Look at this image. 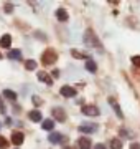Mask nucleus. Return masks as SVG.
<instances>
[{
  "mask_svg": "<svg viewBox=\"0 0 140 149\" xmlns=\"http://www.w3.org/2000/svg\"><path fill=\"white\" fill-rule=\"evenodd\" d=\"M94 149H107V148H106L104 144H96V146H94Z\"/></svg>",
  "mask_w": 140,
  "mask_h": 149,
  "instance_id": "bb28decb",
  "label": "nucleus"
},
{
  "mask_svg": "<svg viewBox=\"0 0 140 149\" xmlns=\"http://www.w3.org/2000/svg\"><path fill=\"white\" fill-rule=\"evenodd\" d=\"M7 56H8L10 60H22V53H20V50H10Z\"/></svg>",
  "mask_w": 140,
  "mask_h": 149,
  "instance_id": "dca6fc26",
  "label": "nucleus"
},
{
  "mask_svg": "<svg viewBox=\"0 0 140 149\" xmlns=\"http://www.w3.org/2000/svg\"><path fill=\"white\" fill-rule=\"evenodd\" d=\"M8 148V141L3 136H0V149H7Z\"/></svg>",
  "mask_w": 140,
  "mask_h": 149,
  "instance_id": "5701e85b",
  "label": "nucleus"
},
{
  "mask_svg": "<svg viewBox=\"0 0 140 149\" xmlns=\"http://www.w3.org/2000/svg\"><path fill=\"white\" fill-rule=\"evenodd\" d=\"M3 96H5L7 100H10V101H15L16 100V93L12 90H3Z\"/></svg>",
  "mask_w": 140,
  "mask_h": 149,
  "instance_id": "f3484780",
  "label": "nucleus"
},
{
  "mask_svg": "<svg viewBox=\"0 0 140 149\" xmlns=\"http://www.w3.org/2000/svg\"><path fill=\"white\" fill-rule=\"evenodd\" d=\"M71 55H73L74 58H81V60H86V61H87V60H89V58H87V56H86V55L79 53V52H76V50H73V52H71Z\"/></svg>",
  "mask_w": 140,
  "mask_h": 149,
  "instance_id": "412c9836",
  "label": "nucleus"
},
{
  "mask_svg": "<svg viewBox=\"0 0 140 149\" xmlns=\"http://www.w3.org/2000/svg\"><path fill=\"white\" fill-rule=\"evenodd\" d=\"M96 129H97V124H81L79 126V131L81 133H86V134L96 133Z\"/></svg>",
  "mask_w": 140,
  "mask_h": 149,
  "instance_id": "0eeeda50",
  "label": "nucleus"
},
{
  "mask_svg": "<svg viewBox=\"0 0 140 149\" xmlns=\"http://www.w3.org/2000/svg\"><path fill=\"white\" fill-rule=\"evenodd\" d=\"M56 60H58V55H56V52H53V50H46V52L41 55V63L43 65H53Z\"/></svg>",
  "mask_w": 140,
  "mask_h": 149,
  "instance_id": "f03ea898",
  "label": "nucleus"
},
{
  "mask_svg": "<svg viewBox=\"0 0 140 149\" xmlns=\"http://www.w3.org/2000/svg\"><path fill=\"white\" fill-rule=\"evenodd\" d=\"M86 70H87V71H92V73H94V71L97 70V65L94 63V61H92L91 58H89V60L86 61Z\"/></svg>",
  "mask_w": 140,
  "mask_h": 149,
  "instance_id": "6ab92c4d",
  "label": "nucleus"
},
{
  "mask_svg": "<svg viewBox=\"0 0 140 149\" xmlns=\"http://www.w3.org/2000/svg\"><path fill=\"white\" fill-rule=\"evenodd\" d=\"M56 18L59 22H68V13H66L65 8H58L56 10Z\"/></svg>",
  "mask_w": 140,
  "mask_h": 149,
  "instance_id": "2eb2a0df",
  "label": "nucleus"
},
{
  "mask_svg": "<svg viewBox=\"0 0 140 149\" xmlns=\"http://www.w3.org/2000/svg\"><path fill=\"white\" fill-rule=\"evenodd\" d=\"M78 146H79V149H91L92 143L89 138H79L78 139Z\"/></svg>",
  "mask_w": 140,
  "mask_h": 149,
  "instance_id": "1a4fd4ad",
  "label": "nucleus"
},
{
  "mask_svg": "<svg viewBox=\"0 0 140 149\" xmlns=\"http://www.w3.org/2000/svg\"><path fill=\"white\" fill-rule=\"evenodd\" d=\"M65 149H74V148H69V146H68V148H65Z\"/></svg>",
  "mask_w": 140,
  "mask_h": 149,
  "instance_id": "c85d7f7f",
  "label": "nucleus"
},
{
  "mask_svg": "<svg viewBox=\"0 0 140 149\" xmlns=\"http://www.w3.org/2000/svg\"><path fill=\"white\" fill-rule=\"evenodd\" d=\"M48 141L51 144H59L61 141H65V136H63V134H59V133H56V131H53V133L48 136Z\"/></svg>",
  "mask_w": 140,
  "mask_h": 149,
  "instance_id": "39448f33",
  "label": "nucleus"
},
{
  "mask_svg": "<svg viewBox=\"0 0 140 149\" xmlns=\"http://www.w3.org/2000/svg\"><path fill=\"white\" fill-rule=\"evenodd\" d=\"M51 74H53L54 78H58V76H59V71H58V70H54V71H53V73H51Z\"/></svg>",
  "mask_w": 140,
  "mask_h": 149,
  "instance_id": "cd10ccee",
  "label": "nucleus"
},
{
  "mask_svg": "<svg viewBox=\"0 0 140 149\" xmlns=\"http://www.w3.org/2000/svg\"><path fill=\"white\" fill-rule=\"evenodd\" d=\"M12 10H13V5H12V3H5V12L7 13H10Z\"/></svg>",
  "mask_w": 140,
  "mask_h": 149,
  "instance_id": "393cba45",
  "label": "nucleus"
},
{
  "mask_svg": "<svg viewBox=\"0 0 140 149\" xmlns=\"http://www.w3.org/2000/svg\"><path fill=\"white\" fill-rule=\"evenodd\" d=\"M51 114H53V119H56V121H59V123L66 121V111L63 108H53V109H51Z\"/></svg>",
  "mask_w": 140,
  "mask_h": 149,
  "instance_id": "7ed1b4c3",
  "label": "nucleus"
},
{
  "mask_svg": "<svg viewBox=\"0 0 140 149\" xmlns=\"http://www.w3.org/2000/svg\"><path fill=\"white\" fill-rule=\"evenodd\" d=\"M12 45V37L8 35V33H5L3 37H2V40H0V47L2 48H10Z\"/></svg>",
  "mask_w": 140,
  "mask_h": 149,
  "instance_id": "f8f14e48",
  "label": "nucleus"
},
{
  "mask_svg": "<svg viewBox=\"0 0 140 149\" xmlns=\"http://www.w3.org/2000/svg\"><path fill=\"white\" fill-rule=\"evenodd\" d=\"M130 149H140V144H137V143H132V144H130Z\"/></svg>",
  "mask_w": 140,
  "mask_h": 149,
  "instance_id": "a878e982",
  "label": "nucleus"
},
{
  "mask_svg": "<svg viewBox=\"0 0 140 149\" xmlns=\"http://www.w3.org/2000/svg\"><path fill=\"white\" fill-rule=\"evenodd\" d=\"M84 43H86L87 47L97 48V52H99V53H102V45H101L99 38L96 37V33L92 32L91 28H89V30H86V33H84Z\"/></svg>",
  "mask_w": 140,
  "mask_h": 149,
  "instance_id": "f257e3e1",
  "label": "nucleus"
},
{
  "mask_svg": "<svg viewBox=\"0 0 140 149\" xmlns=\"http://www.w3.org/2000/svg\"><path fill=\"white\" fill-rule=\"evenodd\" d=\"M32 101H33V104H35V106H40V104H41V103H43V100H41V98H40V96L33 95V96H32Z\"/></svg>",
  "mask_w": 140,
  "mask_h": 149,
  "instance_id": "4be33fe9",
  "label": "nucleus"
},
{
  "mask_svg": "<svg viewBox=\"0 0 140 149\" xmlns=\"http://www.w3.org/2000/svg\"><path fill=\"white\" fill-rule=\"evenodd\" d=\"M81 113L86 116H99V108L94 104H86V106H82Z\"/></svg>",
  "mask_w": 140,
  "mask_h": 149,
  "instance_id": "20e7f679",
  "label": "nucleus"
},
{
  "mask_svg": "<svg viewBox=\"0 0 140 149\" xmlns=\"http://www.w3.org/2000/svg\"><path fill=\"white\" fill-rule=\"evenodd\" d=\"M25 68L30 70V71H32V70H36V61H35V60H27V61H25Z\"/></svg>",
  "mask_w": 140,
  "mask_h": 149,
  "instance_id": "aec40b11",
  "label": "nucleus"
},
{
  "mask_svg": "<svg viewBox=\"0 0 140 149\" xmlns=\"http://www.w3.org/2000/svg\"><path fill=\"white\" fill-rule=\"evenodd\" d=\"M0 58H2V53H0Z\"/></svg>",
  "mask_w": 140,
  "mask_h": 149,
  "instance_id": "c756f323",
  "label": "nucleus"
},
{
  "mask_svg": "<svg viewBox=\"0 0 140 149\" xmlns=\"http://www.w3.org/2000/svg\"><path fill=\"white\" fill-rule=\"evenodd\" d=\"M61 95L66 96V98H73V96H76V88H73V86H63L61 88Z\"/></svg>",
  "mask_w": 140,
  "mask_h": 149,
  "instance_id": "6e6552de",
  "label": "nucleus"
},
{
  "mask_svg": "<svg viewBox=\"0 0 140 149\" xmlns=\"http://www.w3.org/2000/svg\"><path fill=\"white\" fill-rule=\"evenodd\" d=\"M41 128L46 129V131H53L54 128V119L51 118V119H43V123H41Z\"/></svg>",
  "mask_w": 140,
  "mask_h": 149,
  "instance_id": "4468645a",
  "label": "nucleus"
},
{
  "mask_svg": "<svg viewBox=\"0 0 140 149\" xmlns=\"http://www.w3.org/2000/svg\"><path fill=\"white\" fill-rule=\"evenodd\" d=\"M110 149H122V141L117 138H114L112 141H110Z\"/></svg>",
  "mask_w": 140,
  "mask_h": 149,
  "instance_id": "a211bd4d",
  "label": "nucleus"
},
{
  "mask_svg": "<svg viewBox=\"0 0 140 149\" xmlns=\"http://www.w3.org/2000/svg\"><path fill=\"white\" fill-rule=\"evenodd\" d=\"M23 139H25L23 133H18V131H15V133H12V143H13V144H16V146H20V144L23 143Z\"/></svg>",
  "mask_w": 140,
  "mask_h": 149,
  "instance_id": "9d476101",
  "label": "nucleus"
},
{
  "mask_svg": "<svg viewBox=\"0 0 140 149\" xmlns=\"http://www.w3.org/2000/svg\"><path fill=\"white\" fill-rule=\"evenodd\" d=\"M28 118L32 119L33 123H40L41 119H43V116H41V113L38 111V109H33V111L28 113Z\"/></svg>",
  "mask_w": 140,
  "mask_h": 149,
  "instance_id": "9b49d317",
  "label": "nucleus"
},
{
  "mask_svg": "<svg viewBox=\"0 0 140 149\" xmlns=\"http://www.w3.org/2000/svg\"><path fill=\"white\" fill-rule=\"evenodd\" d=\"M109 104H110V106L114 108V111H115V114H117V116L120 118V119L124 118V114H122V109H120V108L117 106V103H115V100H114V98H109Z\"/></svg>",
  "mask_w": 140,
  "mask_h": 149,
  "instance_id": "ddd939ff",
  "label": "nucleus"
},
{
  "mask_svg": "<svg viewBox=\"0 0 140 149\" xmlns=\"http://www.w3.org/2000/svg\"><path fill=\"white\" fill-rule=\"evenodd\" d=\"M36 78L40 81H43V83H46V85H53V78L49 76L46 71H40V73L36 74Z\"/></svg>",
  "mask_w": 140,
  "mask_h": 149,
  "instance_id": "423d86ee",
  "label": "nucleus"
},
{
  "mask_svg": "<svg viewBox=\"0 0 140 149\" xmlns=\"http://www.w3.org/2000/svg\"><path fill=\"white\" fill-rule=\"evenodd\" d=\"M132 63H134L135 66H140V56H139V55H135V56H132Z\"/></svg>",
  "mask_w": 140,
  "mask_h": 149,
  "instance_id": "b1692460",
  "label": "nucleus"
}]
</instances>
